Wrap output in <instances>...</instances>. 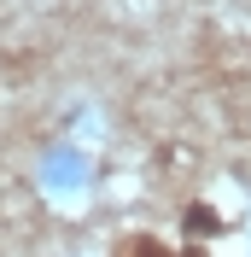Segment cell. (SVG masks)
Segmentation results:
<instances>
[{"label":"cell","mask_w":251,"mask_h":257,"mask_svg":"<svg viewBox=\"0 0 251 257\" xmlns=\"http://www.w3.org/2000/svg\"><path fill=\"white\" fill-rule=\"evenodd\" d=\"M117 257H175L164 240H152V234H129L123 245H117Z\"/></svg>","instance_id":"1"}]
</instances>
